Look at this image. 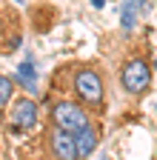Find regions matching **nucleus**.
<instances>
[{"mask_svg": "<svg viewBox=\"0 0 157 160\" xmlns=\"http://www.w3.org/2000/svg\"><path fill=\"white\" fill-rule=\"evenodd\" d=\"M49 123L74 137L86 129H94V114L89 109H83L80 103H74L71 97H60L49 106Z\"/></svg>", "mask_w": 157, "mask_h": 160, "instance_id": "nucleus-2", "label": "nucleus"}, {"mask_svg": "<svg viewBox=\"0 0 157 160\" xmlns=\"http://www.w3.org/2000/svg\"><path fill=\"white\" fill-rule=\"evenodd\" d=\"M17 3H26V0H17Z\"/></svg>", "mask_w": 157, "mask_h": 160, "instance_id": "nucleus-11", "label": "nucleus"}, {"mask_svg": "<svg viewBox=\"0 0 157 160\" xmlns=\"http://www.w3.org/2000/svg\"><path fill=\"white\" fill-rule=\"evenodd\" d=\"M43 149L49 154V160H83L80 152H77V143H74V137L63 129H57L49 123L46 134H43Z\"/></svg>", "mask_w": 157, "mask_h": 160, "instance_id": "nucleus-5", "label": "nucleus"}, {"mask_svg": "<svg viewBox=\"0 0 157 160\" xmlns=\"http://www.w3.org/2000/svg\"><path fill=\"white\" fill-rule=\"evenodd\" d=\"M69 94L91 114H106V77L97 63L69 66Z\"/></svg>", "mask_w": 157, "mask_h": 160, "instance_id": "nucleus-1", "label": "nucleus"}, {"mask_svg": "<svg viewBox=\"0 0 157 160\" xmlns=\"http://www.w3.org/2000/svg\"><path fill=\"white\" fill-rule=\"evenodd\" d=\"M91 6H94V9H103V6H106V0H91Z\"/></svg>", "mask_w": 157, "mask_h": 160, "instance_id": "nucleus-9", "label": "nucleus"}, {"mask_svg": "<svg viewBox=\"0 0 157 160\" xmlns=\"http://www.w3.org/2000/svg\"><path fill=\"white\" fill-rule=\"evenodd\" d=\"M151 69H157V60H154V66H151Z\"/></svg>", "mask_w": 157, "mask_h": 160, "instance_id": "nucleus-10", "label": "nucleus"}, {"mask_svg": "<svg viewBox=\"0 0 157 160\" xmlns=\"http://www.w3.org/2000/svg\"><path fill=\"white\" fill-rule=\"evenodd\" d=\"M120 86L129 97H143L151 89V63L146 54H131L120 66Z\"/></svg>", "mask_w": 157, "mask_h": 160, "instance_id": "nucleus-3", "label": "nucleus"}, {"mask_svg": "<svg viewBox=\"0 0 157 160\" xmlns=\"http://www.w3.org/2000/svg\"><path fill=\"white\" fill-rule=\"evenodd\" d=\"M154 109H157V103H154Z\"/></svg>", "mask_w": 157, "mask_h": 160, "instance_id": "nucleus-12", "label": "nucleus"}, {"mask_svg": "<svg viewBox=\"0 0 157 160\" xmlns=\"http://www.w3.org/2000/svg\"><path fill=\"white\" fill-rule=\"evenodd\" d=\"M134 23H137V0H126L123 17H120V26H123V32H131Z\"/></svg>", "mask_w": 157, "mask_h": 160, "instance_id": "nucleus-7", "label": "nucleus"}, {"mask_svg": "<svg viewBox=\"0 0 157 160\" xmlns=\"http://www.w3.org/2000/svg\"><path fill=\"white\" fill-rule=\"evenodd\" d=\"M9 132L14 134H23V132H32L37 126V120H40V106H37L34 97H14V103L9 109Z\"/></svg>", "mask_w": 157, "mask_h": 160, "instance_id": "nucleus-4", "label": "nucleus"}, {"mask_svg": "<svg viewBox=\"0 0 157 160\" xmlns=\"http://www.w3.org/2000/svg\"><path fill=\"white\" fill-rule=\"evenodd\" d=\"M14 83H20L29 92V97H34L37 94V69L32 63H20L17 72H14Z\"/></svg>", "mask_w": 157, "mask_h": 160, "instance_id": "nucleus-6", "label": "nucleus"}, {"mask_svg": "<svg viewBox=\"0 0 157 160\" xmlns=\"http://www.w3.org/2000/svg\"><path fill=\"white\" fill-rule=\"evenodd\" d=\"M12 97H14V80L0 74V109H6L12 103Z\"/></svg>", "mask_w": 157, "mask_h": 160, "instance_id": "nucleus-8", "label": "nucleus"}]
</instances>
